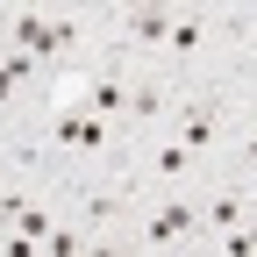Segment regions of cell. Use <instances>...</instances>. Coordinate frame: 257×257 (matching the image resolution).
Instances as JSON below:
<instances>
[{"mask_svg": "<svg viewBox=\"0 0 257 257\" xmlns=\"http://www.w3.org/2000/svg\"><path fill=\"white\" fill-rule=\"evenodd\" d=\"M200 229V200H165V207H150L143 214V243L157 250V243H179V236H193Z\"/></svg>", "mask_w": 257, "mask_h": 257, "instance_id": "6da1fadb", "label": "cell"}, {"mask_svg": "<svg viewBox=\"0 0 257 257\" xmlns=\"http://www.w3.org/2000/svg\"><path fill=\"white\" fill-rule=\"evenodd\" d=\"M8 29H15V57H29V64H50V57H64V43H57V22H50V15H15Z\"/></svg>", "mask_w": 257, "mask_h": 257, "instance_id": "7a4b0ae2", "label": "cell"}, {"mask_svg": "<svg viewBox=\"0 0 257 257\" xmlns=\"http://www.w3.org/2000/svg\"><path fill=\"white\" fill-rule=\"evenodd\" d=\"M200 229H250V186H229V193H214V200H200Z\"/></svg>", "mask_w": 257, "mask_h": 257, "instance_id": "3957f363", "label": "cell"}, {"mask_svg": "<svg viewBox=\"0 0 257 257\" xmlns=\"http://www.w3.org/2000/svg\"><path fill=\"white\" fill-rule=\"evenodd\" d=\"M79 114H93V121H107V114H128V79L121 72H100L86 93H79Z\"/></svg>", "mask_w": 257, "mask_h": 257, "instance_id": "277c9868", "label": "cell"}, {"mask_svg": "<svg viewBox=\"0 0 257 257\" xmlns=\"http://www.w3.org/2000/svg\"><path fill=\"white\" fill-rule=\"evenodd\" d=\"M214 136H221V107H214V100H193L186 121H179V150L193 157V150H207Z\"/></svg>", "mask_w": 257, "mask_h": 257, "instance_id": "5b68a950", "label": "cell"}, {"mask_svg": "<svg viewBox=\"0 0 257 257\" xmlns=\"http://www.w3.org/2000/svg\"><path fill=\"white\" fill-rule=\"evenodd\" d=\"M57 143H72V150H107V121H93V114H79V107H64L57 114Z\"/></svg>", "mask_w": 257, "mask_h": 257, "instance_id": "8992f818", "label": "cell"}, {"mask_svg": "<svg viewBox=\"0 0 257 257\" xmlns=\"http://www.w3.org/2000/svg\"><path fill=\"white\" fill-rule=\"evenodd\" d=\"M165 36H172V15L165 8H136L128 15V43L136 50H165Z\"/></svg>", "mask_w": 257, "mask_h": 257, "instance_id": "52a82bcc", "label": "cell"}, {"mask_svg": "<svg viewBox=\"0 0 257 257\" xmlns=\"http://www.w3.org/2000/svg\"><path fill=\"white\" fill-rule=\"evenodd\" d=\"M50 229H57V214H50L43 200H22V214H15V229H8V236H22V243H36V250H43Z\"/></svg>", "mask_w": 257, "mask_h": 257, "instance_id": "ba28073f", "label": "cell"}, {"mask_svg": "<svg viewBox=\"0 0 257 257\" xmlns=\"http://www.w3.org/2000/svg\"><path fill=\"white\" fill-rule=\"evenodd\" d=\"M186 172H193V157H186L179 143H157V150H150V179H186Z\"/></svg>", "mask_w": 257, "mask_h": 257, "instance_id": "9c48e42d", "label": "cell"}, {"mask_svg": "<svg viewBox=\"0 0 257 257\" xmlns=\"http://www.w3.org/2000/svg\"><path fill=\"white\" fill-rule=\"evenodd\" d=\"M128 114H136V121H157V114H165V86H128Z\"/></svg>", "mask_w": 257, "mask_h": 257, "instance_id": "30bf717a", "label": "cell"}, {"mask_svg": "<svg viewBox=\"0 0 257 257\" xmlns=\"http://www.w3.org/2000/svg\"><path fill=\"white\" fill-rule=\"evenodd\" d=\"M165 50H172V57H193V50H200V22H172Z\"/></svg>", "mask_w": 257, "mask_h": 257, "instance_id": "8fae6325", "label": "cell"}, {"mask_svg": "<svg viewBox=\"0 0 257 257\" xmlns=\"http://www.w3.org/2000/svg\"><path fill=\"white\" fill-rule=\"evenodd\" d=\"M0 257H36V243H22V236H8V243H0Z\"/></svg>", "mask_w": 257, "mask_h": 257, "instance_id": "7c38bea8", "label": "cell"}, {"mask_svg": "<svg viewBox=\"0 0 257 257\" xmlns=\"http://www.w3.org/2000/svg\"><path fill=\"white\" fill-rule=\"evenodd\" d=\"M8 100H15V79H8V72H0V107H8Z\"/></svg>", "mask_w": 257, "mask_h": 257, "instance_id": "4fadbf2b", "label": "cell"}]
</instances>
